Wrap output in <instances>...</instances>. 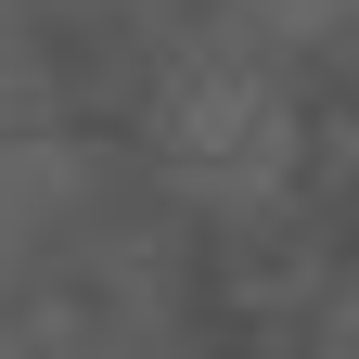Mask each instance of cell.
<instances>
[{
  "instance_id": "2",
  "label": "cell",
  "mask_w": 359,
  "mask_h": 359,
  "mask_svg": "<svg viewBox=\"0 0 359 359\" xmlns=\"http://www.w3.org/2000/svg\"><path fill=\"white\" fill-rule=\"evenodd\" d=\"M244 13H257L269 39H334V26H346V0H244Z\"/></svg>"
},
{
  "instance_id": "1",
  "label": "cell",
  "mask_w": 359,
  "mask_h": 359,
  "mask_svg": "<svg viewBox=\"0 0 359 359\" xmlns=\"http://www.w3.org/2000/svg\"><path fill=\"white\" fill-rule=\"evenodd\" d=\"M154 142H167V167H180V180H205V193H269V180L295 167V103H283L257 65L193 52V65H167Z\"/></svg>"
}]
</instances>
